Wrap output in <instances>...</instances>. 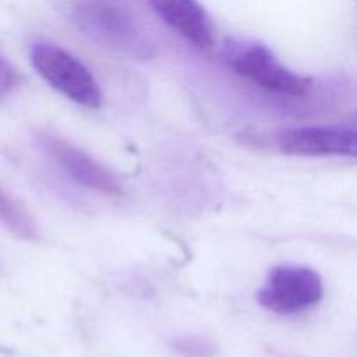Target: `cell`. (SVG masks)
I'll return each mask as SVG.
<instances>
[{
    "label": "cell",
    "mask_w": 357,
    "mask_h": 357,
    "mask_svg": "<svg viewBox=\"0 0 357 357\" xmlns=\"http://www.w3.org/2000/svg\"><path fill=\"white\" fill-rule=\"evenodd\" d=\"M150 7L167 26L195 47L208 49L215 44V26L201 3L192 0H155L150 2Z\"/></svg>",
    "instance_id": "52a82bcc"
},
{
    "label": "cell",
    "mask_w": 357,
    "mask_h": 357,
    "mask_svg": "<svg viewBox=\"0 0 357 357\" xmlns=\"http://www.w3.org/2000/svg\"><path fill=\"white\" fill-rule=\"evenodd\" d=\"M281 152L289 155H347L357 159V129L344 126L289 128L275 136Z\"/></svg>",
    "instance_id": "5b68a950"
},
{
    "label": "cell",
    "mask_w": 357,
    "mask_h": 357,
    "mask_svg": "<svg viewBox=\"0 0 357 357\" xmlns=\"http://www.w3.org/2000/svg\"><path fill=\"white\" fill-rule=\"evenodd\" d=\"M223 59L241 77L272 93L303 96L312 86L310 79L282 65L278 56L260 42L229 40L223 47Z\"/></svg>",
    "instance_id": "7a4b0ae2"
},
{
    "label": "cell",
    "mask_w": 357,
    "mask_h": 357,
    "mask_svg": "<svg viewBox=\"0 0 357 357\" xmlns=\"http://www.w3.org/2000/svg\"><path fill=\"white\" fill-rule=\"evenodd\" d=\"M30 61L38 75L58 93L87 108H100V84L72 52L51 42L38 40L30 49Z\"/></svg>",
    "instance_id": "3957f363"
},
{
    "label": "cell",
    "mask_w": 357,
    "mask_h": 357,
    "mask_svg": "<svg viewBox=\"0 0 357 357\" xmlns=\"http://www.w3.org/2000/svg\"><path fill=\"white\" fill-rule=\"evenodd\" d=\"M0 223L20 239L31 241L38 237L37 222L30 211L2 188H0Z\"/></svg>",
    "instance_id": "ba28073f"
},
{
    "label": "cell",
    "mask_w": 357,
    "mask_h": 357,
    "mask_svg": "<svg viewBox=\"0 0 357 357\" xmlns=\"http://www.w3.org/2000/svg\"><path fill=\"white\" fill-rule=\"evenodd\" d=\"M17 82V75L14 66L3 58V54L0 52V98L7 96L10 93L14 86Z\"/></svg>",
    "instance_id": "9c48e42d"
},
{
    "label": "cell",
    "mask_w": 357,
    "mask_h": 357,
    "mask_svg": "<svg viewBox=\"0 0 357 357\" xmlns=\"http://www.w3.org/2000/svg\"><path fill=\"white\" fill-rule=\"evenodd\" d=\"M178 351L185 352V354L190 356H199V354H208V344L201 338H185V340L178 342Z\"/></svg>",
    "instance_id": "30bf717a"
},
{
    "label": "cell",
    "mask_w": 357,
    "mask_h": 357,
    "mask_svg": "<svg viewBox=\"0 0 357 357\" xmlns=\"http://www.w3.org/2000/svg\"><path fill=\"white\" fill-rule=\"evenodd\" d=\"M38 145L42 146L45 155L51 157L77 183L108 195L122 194L121 183L117 181V178L107 167L96 162L86 152L73 146L72 143L65 142L58 136L40 135L38 136Z\"/></svg>",
    "instance_id": "8992f818"
},
{
    "label": "cell",
    "mask_w": 357,
    "mask_h": 357,
    "mask_svg": "<svg viewBox=\"0 0 357 357\" xmlns=\"http://www.w3.org/2000/svg\"><path fill=\"white\" fill-rule=\"evenodd\" d=\"M72 21L80 33L119 54L146 59L153 47L131 10L114 2H80L72 9Z\"/></svg>",
    "instance_id": "6da1fadb"
},
{
    "label": "cell",
    "mask_w": 357,
    "mask_h": 357,
    "mask_svg": "<svg viewBox=\"0 0 357 357\" xmlns=\"http://www.w3.org/2000/svg\"><path fill=\"white\" fill-rule=\"evenodd\" d=\"M323 295V279L316 271L302 265H281L268 272L257 298L264 309L289 316L319 303Z\"/></svg>",
    "instance_id": "277c9868"
}]
</instances>
